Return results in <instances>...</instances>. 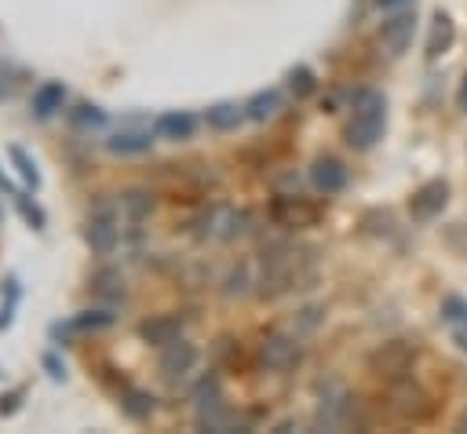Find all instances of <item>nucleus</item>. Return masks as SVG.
<instances>
[{
	"label": "nucleus",
	"instance_id": "393cba45",
	"mask_svg": "<svg viewBox=\"0 0 467 434\" xmlns=\"http://www.w3.org/2000/svg\"><path fill=\"white\" fill-rule=\"evenodd\" d=\"M7 157H11V164H15V171L22 175V182L26 186H40V171H36V164H33V157L22 150V146H7Z\"/></svg>",
	"mask_w": 467,
	"mask_h": 434
},
{
	"label": "nucleus",
	"instance_id": "0eeeda50",
	"mask_svg": "<svg viewBox=\"0 0 467 434\" xmlns=\"http://www.w3.org/2000/svg\"><path fill=\"white\" fill-rule=\"evenodd\" d=\"M299 357H303V346H299V339L288 336V332H270V336H263V343H259V361H263L266 368H274V372L296 368Z\"/></svg>",
	"mask_w": 467,
	"mask_h": 434
},
{
	"label": "nucleus",
	"instance_id": "ddd939ff",
	"mask_svg": "<svg viewBox=\"0 0 467 434\" xmlns=\"http://www.w3.org/2000/svg\"><path fill=\"white\" fill-rule=\"evenodd\" d=\"M153 146L150 139V128H120L106 139V150L109 153H120V157H131V153H146Z\"/></svg>",
	"mask_w": 467,
	"mask_h": 434
},
{
	"label": "nucleus",
	"instance_id": "aec40b11",
	"mask_svg": "<svg viewBox=\"0 0 467 434\" xmlns=\"http://www.w3.org/2000/svg\"><path fill=\"white\" fill-rule=\"evenodd\" d=\"M120 408H124L128 419H150V412H153V394H150V390H139V387H124Z\"/></svg>",
	"mask_w": 467,
	"mask_h": 434
},
{
	"label": "nucleus",
	"instance_id": "473e14b6",
	"mask_svg": "<svg viewBox=\"0 0 467 434\" xmlns=\"http://www.w3.org/2000/svg\"><path fill=\"white\" fill-rule=\"evenodd\" d=\"M412 0H376V7L379 11H401V7H409Z\"/></svg>",
	"mask_w": 467,
	"mask_h": 434
},
{
	"label": "nucleus",
	"instance_id": "4be33fe9",
	"mask_svg": "<svg viewBox=\"0 0 467 434\" xmlns=\"http://www.w3.org/2000/svg\"><path fill=\"white\" fill-rule=\"evenodd\" d=\"M197 427H204V430H234V427H241V423H237V416H234L230 408H223V401H219V405H212V408H201Z\"/></svg>",
	"mask_w": 467,
	"mask_h": 434
},
{
	"label": "nucleus",
	"instance_id": "7ed1b4c3",
	"mask_svg": "<svg viewBox=\"0 0 467 434\" xmlns=\"http://www.w3.org/2000/svg\"><path fill=\"white\" fill-rule=\"evenodd\" d=\"M416 357H420V343L398 336V339H383V343L365 357V365H368L372 376L394 379V376H405V372L416 365Z\"/></svg>",
	"mask_w": 467,
	"mask_h": 434
},
{
	"label": "nucleus",
	"instance_id": "7c9ffc66",
	"mask_svg": "<svg viewBox=\"0 0 467 434\" xmlns=\"http://www.w3.org/2000/svg\"><path fill=\"white\" fill-rule=\"evenodd\" d=\"M18 405H22V390H7V394H0V416H15Z\"/></svg>",
	"mask_w": 467,
	"mask_h": 434
},
{
	"label": "nucleus",
	"instance_id": "c85d7f7f",
	"mask_svg": "<svg viewBox=\"0 0 467 434\" xmlns=\"http://www.w3.org/2000/svg\"><path fill=\"white\" fill-rule=\"evenodd\" d=\"M441 317H445V321H460V317H467V303L456 299V295L441 299Z\"/></svg>",
	"mask_w": 467,
	"mask_h": 434
},
{
	"label": "nucleus",
	"instance_id": "412c9836",
	"mask_svg": "<svg viewBox=\"0 0 467 434\" xmlns=\"http://www.w3.org/2000/svg\"><path fill=\"white\" fill-rule=\"evenodd\" d=\"M120 208L128 212V219H146L153 212V193L142 190V186H131L120 193Z\"/></svg>",
	"mask_w": 467,
	"mask_h": 434
},
{
	"label": "nucleus",
	"instance_id": "9d476101",
	"mask_svg": "<svg viewBox=\"0 0 467 434\" xmlns=\"http://www.w3.org/2000/svg\"><path fill=\"white\" fill-rule=\"evenodd\" d=\"M310 182H314V190L325 193V197L343 193V186H347V168H343V160H336V157H317V160L310 164Z\"/></svg>",
	"mask_w": 467,
	"mask_h": 434
},
{
	"label": "nucleus",
	"instance_id": "f03ea898",
	"mask_svg": "<svg viewBox=\"0 0 467 434\" xmlns=\"http://www.w3.org/2000/svg\"><path fill=\"white\" fill-rule=\"evenodd\" d=\"M350 120L343 128V139L350 150H372L383 135V124H387V102L379 91L372 88H358L350 95Z\"/></svg>",
	"mask_w": 467,
	"mask_h": 434
},
{
	"label": "nucleus",
	"instance_id": "f8f14e48",
	"mask_svg": "<svg viewBox=\"0 0 467 434\" xmlns=\"http://www.w3.org/2000/svg\"><path fill=\"white\" fill-rule=\"evenodd\" d=\"M452 44H456V22H452V15L449 11H434L431 33H427V58H441Z\"/></svg>",
	"mask_w": 467,
	"mask_h": 434
},
{
	"label": "nucleus",
	"instance_id": "6e6552de",
	"mask_svg": "<svg viewBox=\"0 0 467 434\" xmlns=\"http://www.w3.org/2000/svg\"><path fill=\"white\" fill-rule=\"evenodd\" d=\"M412 36H416V15L405 11V7L394 11L390 18H383V26H379V47H383L390 58L405 55L409 44H412Z\"/></svg>",
	"mask_w": 467,
	"mask_h": 434
},
{
	"label": "nucleus",
	"instance_id": "2eb2a0df",
	"mask_svg": "<svg viewBox=\"0 0 467 434\" xmlns=\"http://www.w3.org/2000/svg\"><path fill=\"white\" fill-rule=\"evenodd\" d=\"M204 120L215 131H237V124L248 120L244 117V102H215V106L204 109Z\"/></svg>",
	"mask_w": 467,
	"mask_h": 434
},
{
	"label": "nucleus",
	"instance_id": "cd10ccee",
	"mask_svg": "<svg viewBox=\"0 0 467 434\" xmlns=\"http://www.w3.org/2000/svg\"><path fill=\"white\" fill-rule=\"evenodd\" d=\"M15 204H18V212H22V219H26V222H29L33 230H44V222H47V219H44V212H40V208H36V204H33L29 197H22V193H15Z\"/></svg>",
	"mask_w": 467,
	"mask_h": 434
},
{
	"label": "nucleus",
	"instance_id": "1a4fd4ad",
	"mask_svg": "<svg viewBox=\"0 0 467 434\" xmlns=\"http://www.w3.org/2000/svg\"><path fill=\"white\" fill-rule=\"evenodd\" d=\"M193 365H197V346H193L190 339H175V343L161 346L157 368H161L168 379H179V376H186Z\"/></svg>",
	"mask_w": 467,
	"mask_h": 434
},
{
	"label": "nucleus",
	"instance_id": "b1692460",
	"mask_svg": "<svg viewBox=\"0 0 467 434\" xmlns=\"http://www.w3.org/2000/svg\"><path fill=\"white\" fill-rule=\"evenodd\" d=\"M285 80H288V91H292L296 98H306V95H314V88H317L314 69H310V66H303V62H299V66H292Z\"/></svg>",
	"mask_w": 467,
	"mask_h": 434
},
{
	"label": "nucleus",
	"instance_id": "5701e85b",
	"mask_svg": "<svg viewBox=\"0 0 467 434\" xmlns=\"http://www.w3.org/2000/svg\"><path fill=\"white\" fill-rule=\"evenodd\" d=\"M113 321H117V317H113L109 306H95V310L77 314V317H73V328H77V332H102V328H109Z\"/></svg>",
	"mask_w": 467,
	"mask_h": 434
},
{
	"label": "nucleus",
	"instance_id": "f3484780",
	"mask_svg": "<svg viewBox=\"0 0 467 434\" xmlns=\"http://www.w3.org/2000/svg\"><path fill=\"white\" fill-rule=\"evenodd\" d=\"M277 109H281V91H274V88L255 91L252 98H244V117H248V120H255V124L270 120Z\"/></svg>",
	"mask_w": 467,
	"mask_h": 434
},
{
	"label": "nucleus",
	"instance_id": "6ab92c4d",
	"mask_svg": "<svg viewBox=\"0 0 467 434\" xmlns=\"http://www.w3.org/2000/svg\"><path fill=\"white\" fill-rule=\"evenodd\" d=\"M66 120L77 131H91V128H102L106 124V109L95 106V102H77L73 109H66Z\"/></svg>",
	"mask_w": 467,
	"mask_h": 434
},
{
	"label": "nucleus",
	"instance_id": "4468645a",
	"mask_svg": "<svg viewBox=\"0 0 467 434\" xmlns=\"http://www.w3.org/2000/svg\"><path fill=\"white\" fill-rule=\"evenodd\" d=\"M153 135H161L168 142H182V139L193 135V117L186 109H168V113H161L153 120Z\"/></svg>",
	"mask_w": 467,
	"mask_h": 434
},
{
	"label": "nucleus",
	"instance_id": "423d86ee",
	"mask_svg": "<svg viewBox=\"0 0 467 434\" xmlns=\"http://www.w3.org/2000/svg\"><path fill=\"white\" fill-rule=\"evenodd\" d=\"M445 204H449V182H445V179H427V182H420V186L412 190V197H409V215H412L416 222H431V219H438V215L445 212Z\"/></svg>",
	"mask_w": 467,
	"mask_h": 434
},
{
	"label": "nucleus",
	"instance_id": "9b49d317",
	"mask_svg": "<svg viewBox=\"0 0 467 434\" xmlns=\"http://www.w3.org/2000/svg\"><path fill=\"white\" fill-rule=\"evenodd\" d=\"M139 339L150 346H168V343L182 339V321L175 314H153V317L139 321Z\"/></svg>",
	"mask_w": 467,
	"mask_h": 434
},
{
	"label": "nucleus",
	"instance_id": "c756f323",
	"mask_svg": "<svg viewBox=\"0 0 467 434\" xmlns=\"http://www.w3.org/2000/svg\"><path fill=\"white\" fill-rule=\"evenodd\" d=\"M40 365L47 368V376H51V379H66V365L58 361V354H51V350H47V354L40 357Z\"/></svg>",
	"mask_w": 467,
	"mask_h": 434
},
{
	"label": "nucleus",
	"instance_id": "f704fd0d",
	"mask_svg": "<svg viewBox=\"0 0 467 434\" xmlns=\"http://www.w3.org/2000/svg\"><path fill=\"white\" fill-rule=\"evenodd\" d=\"M452 339H456V346L467 354V325H463V328H456V336H452Z\"/></svg>",
	"mask_w": 467,
	"mask_h": 434
},
{
	"label": "nucleus",
	"instance_id": "bb28decb",
	"mask_svg": "<svg viewBox=\"0 0 467 434\" xmlns=\"http://www.w3.org/2000/svg\"><path fill=\"white\" fill-rule=\"evenodd\" d=\"M223 401V390H219V379L215 376H201L197 387H193V405L197 408H212Z\"/></svg>",
	"mask_w": 467,
	"mask_h": 434
},
{
	"label": "nucleus",
	"instance_id": "20e7f679",
	"mask_svg": "<svg viewBox=\"0 0 467 434\" xmlns=\"http://www.w3.org/2000/svg\"><path fill=\"white\" fill-rule=\"evenodd\" d=\"M266 215L281 230H306V226H314L321 219V204L310 201V197H303V193H277L270 201Z\"/></svg>",
	"mask_w": 467,
	"mask_h": 434
},
{
	"label": "nucleus",
	"instance_id": "72a5a7b5",
	"mask_svg": "<svg viewBox=\"0 0 467 434\" xmlns=\"http://www.w3.org/2000/svg\"><path fill=\"white\" fill-rule=\"evenodd\" d=\"M456 102H460V109L467 113V73H463V80H460V91H456Z\"/></svg>",
	"mask_w": 467,
	"mask_h": 434
},
{
	"label": "nucleus",
	"instance_id": "2f4dec72",
	"mask_svg": "<svg viewBox=\"0 0 467 434\" xmlns=\"http://www.w3.org/2000/svg\"><path fill=\"white\" fill-rule=\"evenodd\" d=\"M244 284H248V266H237L230 277H226V292L234 295V292H244Z\"/></svg>",
	"mask_w": 467,
	"mask_h": 434
},
{
	"label": "nucleus",
	"instance_id": "39448f33",
	"mask_svg": "<svg viewBox=\"0 0 467 434\" xmlns=\"http://www.w3.org/2000/svg\"><path fill=\"white\" fill-rule=\"evenodd\" d=\"M84 241L95 255H113L120 244V219L113 212V204H95L84 226Z\"/></svg>",
	"mask_w": 467,
	"mask_h": 434
},
{
	"label": "nucleus",
	"instance_id": "dca6fc26",
	"mask_svg": "<svg viewBox=\"0 0 467 434\" xmlns=\"http://www.w3.org/2000/svg\"><path fill=\"white\" fill-rule=\"evenodd\" d=\"M62 102H66V84H62V80H44V84L33 91V113H36V117L58 113Z\"/></svg>",
	"mask_w": 467,
	"mask_h": 434
},
{
	"label": "nucleus",
	"instance_id": "c9c22d12",
	"mask_svg": "<svg viewBox=\"0 0 467 434\" xmlns=\"http://www.w3.org/2000/svg\"><path fill=\"white\" fill-rule=\"evenodd\" d=\"M460 430H467V412H463V416H460Z\"/></svg>",
	"mask_w": 467,
	"mask_h": 434
},
{
	"label": "nucleus",
	"instance_id": "a878e982",
	"mask_svg": "<svg viewBox=\"0 0 467 434\" xmlns=\"http://www.w3.org/2000/svg\"><path fill=\"white\" fill-rule=\"evenodd\" d=\"M18 299H22V288H18V277L11 274V277L4 281V303H0V332H4V328H11Z\"/></svg>",
	"mask_w": 467,
	"mask_h": 434
},
{
	"label": "nucleus",
	"instance_id": "a211bd4d",
	"mask_svg": "<svg viewBox=\"0 0 467 434\" xmlns=\"http://www.w3.org/2000/svg\"><path fill=\"white\" fill-rule=\"evenodd\" d=\"M91 295H99V299H106V303L124 299V277H120V270H113V266L95 270V277H91Z\"/></svg>",
	"mask_w": 467,
	"mask_h": 434
},
{
	"label": "nucleus",
	"instance_id": "f257e3e1",
	"mask_svg": "<svg viewBox=\"0 0 467 434\" xmlns=\"http://www.w3.org/2000/svg\"><path fill=\"white\" fill-rule=\"evenodd\" d=\"M379 405H383L394 419H401V423H427V419L434 416V408H438V398H434L412 372H405V376L383 379Z\"/></svg>",
	"mask_w": 467,
	"mask_h": 434
}]
</instances>
